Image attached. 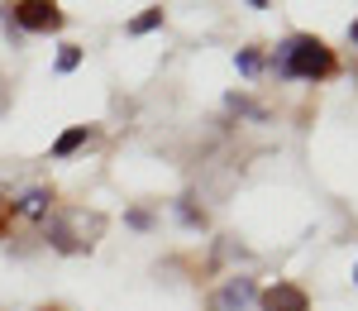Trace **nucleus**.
Segmentation results:
<instances>
[{"label":"nucleus","mask_w":358,"mask_h":311,"mask_svg":"<svg viewBox=\"0 0 358 311\" xmlns=\"http://www.w3.org/2000/svg\"><path fill=\"white\" fill-rule=\"evenodd\" d=\"M15 25L29 34H48V29H62V10H57V0H20Z\"/></svg>","instance_id":"obj_2"},{"label":"nucleus","mask_w":358,"mask_h":311,"mask_svg":"<svg viewBox=\"0 0 358 311\" xmlns=\"http://www.w3.org/2000/svg\"><path fill=\"white\" fill-rule=\"evenodd\" d=\"M129 226H134V230H148V211H129Z\"/></svg>","instance_id":"obj_9"},{"label":"nucleus","mask_w":358,"mask_h":311,"mask_svg":"<svg viewBox=\"0 0 358 311\" xmlns=\"http://www.w3.org/2000/svg\"><path fill=\"white\" fill-rule=\"evenodd\" d=\"M77 62H82V48H77V43H62V53H57V72H72Z\"/></svg>","instance_id":"obj_7"},{"label":"nucleus","mask_w":358,"mask_h":311,"mask_svg":"<svg viewBox=\"0 0 358 311\" xmlns=\"http://www.w3.org/2000/svg\"><path fill=\"white\" fill-rule=\"evenodd\" d=\"M248 302H258V287H253V278H229V287L220 292V311H244Z\"/></svg>","instance_id":"obj_4"},{"label":"nucleus","mask_w":358,"mask_h":311,"mask_svg":"<svg viewBox=\"0 0 358 311\" xmlns=\"http://www.w3.org/2000/svg\"><path fill=\"white\" fill-rule=\"evenodd\" d=\"M234 62H239V72H244V77H258V67H263V57L253 53V48H244V53L234 57Z\"/></svg>","instance_id":"obj_8"},{"label":"nucleus","mask_w":358,"mask_h":311,"mask_svg":"<svg viewBox=\"0 0 358 311\" xmlns=\"http://www.w3.org/2000/svg\"><path fill=\"white\" fill-rule=\"evenodd\" d=\"M258 307L263 311H310V297L296 283H273L258 292Z\"/></svg>","instance_id":"obj_3"},{"label":"nucleus","mask_w":358,"mask_h":311,"mask_svg":"<svg viewBox=\"0 0 358 311\" xmlns=\"http://www.w3.org/2000/svg\"><path fill=\"white\" fill-rule=\"evenodd\" d=\"M349 39H354V43H358V20H354V25H349Z\"/></svg>","instance_id":"obj_10"},{"label":"nucleus","mask_w":358,"mask_h":311,"mask_svg":"<svg viewBox=\"0 0 358 311\" xmlns=\"http://www.w3.org/2000/svg\"><path fill=\"white\" fill-rule=\"evenodd\" d=\"M334 67H339L334 53L310 34H292L273 53V72L282 82H325V77H334Z\"/></svg>","instance_id":"obj_1"},{"label":"nucleus","mask_w":358,"mask_h":311,"mask_svg":"<svg viewBox=\"0 0 358 311\" xmlns=\"http://www.w3.org/2000/svg\"><path fill=\"white\" fill-rule=\"evenodd\" d=\"M163 25V10H143L138 20H129V34H148V29Z\"/></svg>","instance_id":"obj_6"},{"label":"nucleus","mask_w":358,"mask_h":311,"mask_svg":"<svg viewBox=\"0 0 358 311\" xmlns=\"http://www.w3.org/2000/svg\"><path fill=\"white\" fill-rule=\"evenodd\" d=\"M86 139H91V130H86V125H77V130H67V134H62V139L53 144V158H67V153H77V148H82Z\"/></svg>","instance_id":"obj_5"},{"label":"nucleus","mask_w":358,"mask_h":311,"mask_svg":"<svg viewBox=\"0 0 358 311\" xmlns=\"http://www.w3.org/2000/svg\"><path fill=\"white\" fill-rule=\"evenodd\" d=\"M248 5H253V10H263V5H268V0H248Z\"/></svg>","instance_id":"obj_11"}]
</instances>
